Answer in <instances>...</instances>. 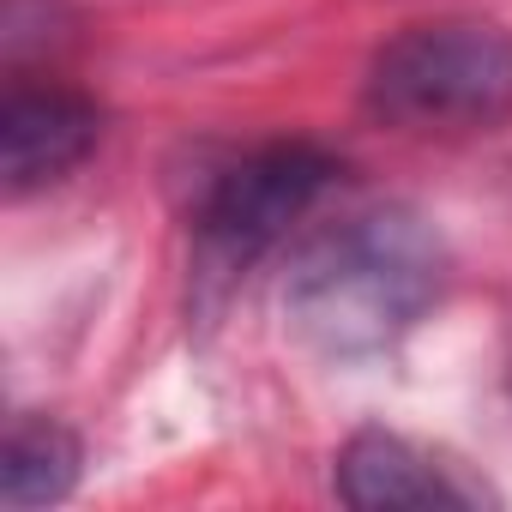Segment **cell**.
Masks as SVG:
<instances>
[{"label":"cell","mask_w":512,"mask_h":512,"mask_svg":"<svg viewBox=\"0 0 512 512\" xmlns=\"http://www.w3.org/2000/svg\"><path fill=\"white\" fill-rule=\"evenodd\" d=\"M446 278L452 253L422 211H350L296 247L284 272V326L320 362H374L434 314Z\"/></svg>","instance_id":"cell-1"},{"label":"cell","mask_w":512,"mask_h":512,"mask_svg":"<svg viewBox=\"0 0 512 512\" xmlns=\"http://www.w3.org/2000/svg\"><path fill=\"white\" fill-rule=\"evenodd\" d=\"M79 464L85 446L73 428H61L55 416H19L7 428V452H0V500L13 512L55 506L79 488Z\"/></svg>","instance_id":"cell-6"},{"label":"cell","mask_w":512,"mask_h":512,"mask_svg":"<svg viewBox=\"0 0 512 512\" xmlns=\"http://www.w3.org/2000/svg\"><path fill=\"white\" fill-rule=\"evenodd\" d=\"M332 488L356 512H386V506H476L482 488L464 482L452 464H440L428 446L392 434V428H362L344 440L332 458Z\"/></svg>","instance_id":"cell-5"},{"label":"cell","mask_w":512,"mask_h":512,"mask_svg":"<svg viewBox=\"0 0 512 512\" xmlns=\"http://www.w3.org/2000/svg\"><path fill=\"white\" fill-rule=\"evenodd\" d=\"M338 187V157L320 151L314 139H272L253 145L235 163H223L193 211V241H199V272L235 278L260 253H272L314 205Z\"/></svg>","instance_id":"cell-3"},{"label":"cell","mask_w":512,"mask_h":512,"mask_svg":"<svg viewBox=\"0 0 512 512\" xmlns=\"http://www.w3.org/2000/svg\"><path fill=\"white\" fill-rule=\"evenodd\" d=\"M362 109L392 133H494L512 115V31L464 13L392 31L362 73Z\"/></svg>","instance_id":"cell-2"},{"label":"cell","mask_w":512,"mask_h":512,"mask_svg":"<svg viewBox=\"0 0 512 512\" xmlns=\"http://www.w3.org/2000/svg\"><path fill=\"white\" fill-rule=\"evenodd\" d=\"M103 139V109L67 85H13L0 103V175L13 199L67 181Z\"/></svg>","instance_id":"cell-4"}]
</instances>
